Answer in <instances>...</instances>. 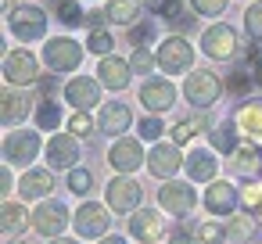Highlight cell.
I'll use <instances>...</instances> for the list:
<instances>
[{"label": "cell", "mask_w": 262, "mask_h": 244, "mask_svg": "<svg viewBox=\"0 0 262 244\" xmlns=\"http://www.w3.org/2000/svg\"><path fill=\"white\" fill-rule=\"evenodd\" d=\"M86 51H94V54H112L115 51V40H112V33L101 26V29H90V36H86Z\"/></svg>", "instance_id": "e575fe53"}, {"label": "cell", "mask_w": 262, "mask_h": 244, "mask_svg": "<svg viewBox=\"0 0 262 244\" xmlns=\"http://www.w3.org/2000/svg\"><path fill=\"white\" fill-rule=\"evenodd\" d=\"M158 205H162V208H165L169 215H176V219L190 215V212H194V205H198L194 183H180V180H162V187H158Z\"/></svg>", "instance_id": "ba28073f"}, {"label": "cell", "mask_w": 262, "mask_h": 244, "mask_svg": "<svg viewBox=\"0 0 262 244\" xmlns=\"http://www.w3.org/2000/svg\"><path fill=\"white\" fill-rule=\"evenodd\" d=\"M94 129H101V126L90 119V112H79V108H76V112H72V119H69V133H76V137L83 140V137H90Z\"/></svg>", "instance_id": "74e56055"}, {"label": "cell", "mask_w": 262, "mask_h": 244, "mask_svg": "<svg viewBox=\"0 0 262 244\" xmlns=\"http://www.w3.org/2000/svg\"><path fill=\"white\" fill-rule=\"evenodd\" d=\"M129 65H133V72H137V76H147L151 69H158V58H155L147 47H133V58H129Z\"/></svg>", "instance_id": "ab89813d"}, {"label": "cell", "mask_w": 262, "mask_h": 244, "mask_svg": "<svg viewBox=\"0 0 262 244\" xmlns=\"http://www.w3.org/2000/svg\"><path fill=\"white\" fill-rule=\"evenodd\" d=\"M248 4H251V0H248Z\"/></svg>", "instance_id": "db71d44e"}, {"label": "cell", "mask_w": 262, "mask_h": 244, "mask_svg": "<svg viewBox=\"0 0 262 244\" xmlns=\"http://www.w3.org/2000/svg\"><path fill=\"white\" fill-rule=\"evenodd\" d=\"M36 126H40V129H58V126H61V108H58L51 97H47L43 104H36Z\"/></svg>", "instance_id": "836d02e7"}, {"label": "cell", "mask_w": 262, "mask_h": 244, "mask_svg": "<svg viewBox=\"0 0 262 244\" xmlns=\"http://www.w3.org/2000/svg\"><path fill=\"white\" fill-rule=\"evenodd\" d=\"M26 226H33V215H29L22 205L8 201V205H4V233H8V237H15V233H22Z\"/></svg>", "instance_id": "83f0119b"}, {"label": "cell", "mask_w": 262, "mask_h": 244, "mask_svg": "<svg viewBox=\"0 0 262 244\" xmlns=\"http://www.w3.org/2000/svg\"><path fill=\"white\" fill-rule=\"evenodd\" d=\"M69 190H72L76 197L90 194V190H94V172H90V169H69Z\"/></svg>", "instance_id": "d590c367"}, {"label": "cell", "mask_w": 262, "mask_h": 244, "mask_svg": "<svg viewBox=\"0 0 262 244\" xmlns=\"http://www.w3.org/2000/svg\"><path fill=\"white\" fill-rule=\"evenodd\" d=\"M54 15H58V22H65L69 29L86 26V15H83V8H79V0H58V4H54Z\"/></svg>", "instance_id": "4dcf8cb0"}, {"label": "cell", "mask_w": 262, "mask_h": 244, "mask_svg": "<svg viewBox=\"0 0 262 244\" xmlns=\"http://www.w3.org/2000/svg\"><path fill=\"white\" fill-rule=\"evenodd\" d=\"M51 244H79V240H72V237H51Z\"/></svg>", "instance_id": "f907efd6"}, {"label": "cell", "mask_w": 262, "mask_h": 244, "mask_svg": "<svg viewBox=\"0 0 262 244\" xmlns=\"http://www.w3.org/2000/svg\"><path fill=\"white\" fill-rule=\"evenodd\" d=\"M233 122L244 137L262 140V97H241V104L233 112Z\"/></svg>", "instance_id": "7402d4cb"}, {"label": "cell", "mask_w": 262, "mask_h": 244, "mask_svg": "<svg viewBox=\"0 0 262 244\" xmlns=\"http://www.w3.org/2000/svg\"><path fill=\"white\" fill-rule=\"evenodd\" d=\"M104 15L115 26H137L140 22V0H108Z\"/></svg>", "instance_id": "d4e9b609"}, {"label": "cell", "mask_w": 262, "mask_h": 244, "mask_svg": "<svg viewBox=\"0 0 262 244\" xmlns=\"http://www.w3.org/2000/svg\"><path fill=\"white\" fill-rule=\"evenodd\" d=\"M104 201H108V208L112 212H137L140 208V201H144V187L137 183V176H126V172H119L115 180H108V187H104Z\"/></svg>", "instance_id": "52a82bcc"}, {"label": "cell", "mask_w": 262, "mask_h": 244, "mask_svg": "<svg viewBox=\"0 0 262 244\" xmlns=\"http://www.w3.org/2000/svg\"><path fill=\"white\" fill-rule=\"evenodd\" d=\"M97 126H101V133H108V137H126L129 126H133V108L122 104V101H108V104H101Z\"/></svg>", "instance_id": "d6986e66"}, {"label": "cell", "mask_w": 262, "mask_h": 244, "mask_svg": "<svg viewBox=\"0 0 262 244\" xmlns=\"http://www.w3.org/2000/svg\"><path fill=\"white\" fill-rule=\"evenodd\" d=\"M54 90H58V83H54V76H51V79H43V94H47V97H51V94H54Z\"/></svg>", "instance_id": "681fc988"}, {"label": "cell", "mask_w": 262, "mask_h": 244, "mask_svg": "<svg viewBox=\"0 0 262 244\" xmlns=\"http://www.w3.org/2000/svg\"><path fill=\"white\" fill-rule=\"evenodd\" d=\"M54 169H26L22 180H18V194L22 201H43L51 190H54Z\"/></svg>", "instance_id": "603a6c76"}, {"label": "cell", "mask_w": 262, "mask_h": 244, "mask_svg": "<svg viewBox=\"0 0 262 244\" xmlns=\"http://www.w3.org/2000/svg\"><path fill=\"white\" fill-rule=\"evenodd\" d=\"M201 129H212L205 115H198V119H180V122H176L169 133H172V140H176V144H190V140H194Z\"/></svg>", "instance_id": "f1b7e54d"}, {"label": "cell", "mask_w": 262, "mask_h": 244, "mask_svg": "<svg viewBox=\"0 0 262 244\" xmlns=\"http://www.w3.org/2000/svg\"><path fill=\"white\" fill-rule=\"evenodd\" d=\"M83 47H86V43H83ZM83 47H79V40H72V36H51V40H43V65H47L51 72H58V76L79 72V65H83Z\"/></svg>", "instance_id": "277c9868"}, {"label": "cell", "mask_w": 262, "mask_h": 244, "mask_svg": "<svg viewBox=\"0 0 262 244\" xmlns=\"http://www.w3.org/2000/svg\"><path fill=\"white\" fill-rule=\"evenodd\" d=\"M183 154H180V144L176 140H169V144H162V140H155V147H151V154H147V172L155 176V180H172L180 169H183Z\"/></svg>", "instance_id": "4fadbf2b"}, {"label": "cell", "mask_w": 262, "mask_h": 244, "mask_svg": "<svg viewBox=\"0 0 262 244\" xmlns=\"http://www.w3.org/2000/svg\"><path fill=\"white\" fill-rule=\"evenodd\" d=\"M155 36H158V26H155L151 18H140L137 26H129V43H133V47H151Z\"/></svg>", "instance_id": "d6a6232c"}, {"label": "cell", "mask_w": 262, "mask_h": 244, "mask_svg": "<svg viewBox=\"0 0 262 244\" xmlns=\"http://www.w3.org/2000/svg\"><path fill=\"white\" fill-rule=\"evenodd\" d=\"M241 208L248 212V215H258L262 212V180H244L241 183Z\"/></svg>", "instance_id": "f546056e"}, {"label": "cell", "mask_w": 262, "mask_h": 244, "mask_svg": "<svg viewBox=\"0 0 262 244\" xmlns=\"http://www.w3.org/2000/svg\"><path fill=\"white\" fill-rule=\"evenodd\" d=\"M237 47H241V36L226 22H215V26H208L201 33V54L212 58V61H233L237 58Z\"/></svg>", "instance_id": "5b68a950"}, {"label": "cell", "mask_w": 262, "mask_h": 244, "mask_svg": "<svg viewBox=\"0 0 262 244\" xmlns=\"http://www.w3.org/2000/svg\"><path fill=\"white\" fill-rule=\"evenodd\" d=\"M108 165L115 172H126L129 176L140 165H147V154H144V147H140L137 137H115V144L108 147Z\"/></svg>", "instance_id": "7c38bea8"}, {"label": "cell", "mask_w": 262, "mask_h": 244, "mask_svg": "<svg viewBox=\"0 0 262 244\" xmlns=\"http://www.w3.org/2000/svg\"><path fill=\"white\" fill-rule=\"evenodd\" d=\"M233 158H237V165L248 172V176H255L258 169H262V147L248 137V140H241L237 144V151H233Z\"/></svg>", "instance_id": "4316f807"}, {"label": "cell", "mask_w": 262, "mask_h": 244, "mask_svg": "<svg viewBox=\"0 0 262 244\" xmlns=\"http://www.w3.org/2000/svg\"><path fill=\"white\" fill-rule=\"evenodd\" d=\"M4 79H8V86H18V90L40 83V61H36V54L26 51V47L8 51L4 54Z\"/></svg>", "instance_id": "8992f818"}, {"label": "cell", "mask_w": 262, "mask_h": 244, "mask_svg": "<svg viewBox=\"0 0 262 244\" xmlns=\"http://www.w3.org/2000/svg\"><path fill=\"white\" fill-rule=\"evenodd\" d=\"M258 219H262V212H258Z\"/></svg>", "instance_id": "f5cc1de1"}, {"label": "cell", "mask_w": 262, "mask_h": 244, "mask_svg": "<svg viewBox=\"0 0 262 244\" xmlns=\"http://www.w3.org/2000/svg\"><path fill=\"white\" fill-rule=\"evenodd\" d=\"M241 205V187H233V183H226V180H212V187L205 190V208L219 219H226V215H233V208Z\"/></svg>", "instance_id": "ac0fdd59"}, {"label": "cell", "mask_w": 262, "mask_h": 244, "mask_svg": "<svg viewBox=\"0 0 262 244\" xmlns=\"http://www.w3.org/2000/svg\"><path fill=\"white\" fill-rule=\"evenodd\" d=\"M158 15H162L165 22H176V18L183 15V8H180V0H158Z\"/></svg>", "instance_id": "ee69618b"}, {"label": "cell", "mask_w": 262, "mask_h": 244, "mask_svg": "<svg viewBox=\"0 0 262 244\" xmlns=\"http://www.w3.org/2000/svg\"><path fill=\"white\" fill-rule=\"evenodd\" d=\"M251 83H255V72H244V69H237V72L226 76V90H230L233 97H244V94L251 90Z\"/></svg>", "instance_id": "8d00e7d4"}, {"label": "cell", "mask_w": 262, "mask_h": 244, "mask_svg": "<svg viewBox=\"0 0 262 244\" xmlns=\"http://www.w3.org/2000/svg\"><path fill=\"white\" fill-rule=\"evenodd\" d=\"M72 226H76L79 237H94V240H101V237L108 233L112 219H108V208H104V205H97V201H83V205L76 208V215H72Z\"/></svg>", "instance_id": "5bb4252c"}, {"label": "cell", "mask_w": 262, "mask_h": 244, "mask_svg": "<svg viewBox=\"0 0 262 244\" xmlns=\"http://www.w3.org/2000/svg\"><path fill=\"white\" fill-rule=\"evenodd\" d=\"M140 140H162V133H165V122L158 119V115H147V119H140Z\"/></svg>", "instance_id": "7bdbcfd3"}, {"label": "cell", "mask_w": 262, "mask_h": 244, "mask_svg": "<svg viewBox=\"0 0 262 244\" xmlns=\"http://www.w3.org/2000/svg\"><path fill=\"white\" fill-rule=\"evenodd\" d=\"M36 154H40V133H33V129H15V133H8L4 137V162L8 165H29V162H36Z\"/></svg>", "instance_id": "8fae6325"}, {"label": "cell", "mask_w": 262, "mask_h": 244, "mask_svg": "<svg viewBox=\"0 0 262 244\" xmlns=\"http://www.w3.org/2000/svg\"><path fill=\"white\" fill-rule=\"evenodd\" d=\"M72 223V215H69V208L61 205V201H54V197H43L40 205H36V212H33V230L40 233V237H61V230Z\"/></svg>", "instance_id": "9c48e42d"}, {"label": "cell", "mask_w": 262, "mask_h": 244, "mask_svg": "<svg viewBox=\"0 0 262 244\" xmlns=\"http://www.w3.org/2000/svg\"><path fill=\"white\" fill-rule=\"evenodd\" d=\"M169 244H194V237H187V233H172ZM198 244H201V240H198Z\"/></svg>", "instance_id": "7dc6e473"}, {"label": "cell", "mask_w": 262, "mask_h": 244, "mask_svg": "<svg viewBox=\"0 0 262 244\" xmlns=\"http://www.w3.org/2000/svg\"><path fill=\"white\" fill-rule=\"evenodd\" d=\"M129 237H137L140 244H155L165 237V219L155 208H137L129 212Z\"/></svg>", "instance_id": "e0dca14e"}, {"label": "cell", "mask_w": 262, "mask_h": 244, "mask_svg": "<svg viewBox=\"0 0 262 244\" xmlns=\"http://www.w3.org/2000/svg\"><path fill=\"white\" fill-rule=\"evenodd\" d=\"M237 122H219V126H212V133H208V140H212V151H219V154H233L237 151Z\"/></svg>", "instance_id": "484cf974"}, {"label": "cell", "mask_w": 262, "mask_h": 244, "mask_svg": "<svg viewBox=\"0 0 262 244\" xmlns=\"http://www.w3.org/2000/svg\"><path fill=\"white\" fill-rule=\"evenodd\" d=\"M129 76H133V65L126 58H115V54H104L101 65H97V79L112 90V94H122L129 86Z\"/></svg>", "instance_id": "ffe728a7"}, {"label": "cell", "mask_w": 262, "mask_h": 244, "mask_svg": "<svg viewBox=\"0 0 262 244\" xmlns=\"http://www.w3.org/2000/svg\"><path fill=\"white\" fill-rule=\"evenodd\" d=\"M101 86L104 83L94 79V76H76V79L65 83V101L72 108H79V112H90V108L101 104Z\"/></svg>", "instance_id": "9a60e30c"}, {"label": "cell", "mask_w": 262, "mask_h": 244, "mask_svg": "<svg viewBox=\"0 0 262 244\" xmlns=\"http://www.w3.org/2000/svg\"><path fill=\"white\" fill-rule=\"evenodd\" d=\"M0 187H4V194L18 190V187H15V176H11V169H8V165H4V172H0Z\"/></svg>", "instance_id": "f6af8a7d"}, {"label": "cell", "mask_w": 262, "mask_h": 244, "mask_svg": "<svg viewBox=\"0 0 262 244\" xmlns=\"http://www.w3.org/2000/svg\"><path fill=\"white\" fill-rule=\"evenodd\" d=\"M226 4L230 0H190V11L201 15V18H219L226 11Z\"/></svg>", "instance_id": "60d3db41"}, {"label": "cell", "mask_w": 262, "mask_h": 244, "mask_svg": "<svg viewBox=\"0 0 262 244\" xmlns=\"http://www.w3.org/2000/svg\"><path fill=\"white\" fill-rule=\"evenodd\" d=\"M183 169H187L190 183H212V180H215V172H219L215 151H208V147H190V154H187Z\"/></svg>", "instance_id": "44dd1931"}, {"label": "cell", "mask_w": 262, "mask_h": 244, "mask_svg": "<svg viewBox=\"0 0 262 244\" xmlns=\"http://www.w3.org/2000/svg\"><path fill=\"white\" fill-rule=\"evenodd\" d=\"M104 18H108L104 11H90V15H86V26H90V29H101V22H104Z\"/></svg>", "instance_id": "bcb514c9"}, {"label": "cell", "mask_w": 262, "mask_h": 244, "mask_svg": "<svg viewBox=\"0 0 262 244\" xmlns=\"http://www.w3.org/2000/svg\"><path fill=\"white\" fill-rule=\"evenodd\" d=\"M223 90H226V79H219L212 69H190L187 79H183V90H180V94L187 97L190 108L208 112V108L223 97Z\"/></svg>", "instance_id": "6da1fadb"}, {"label": "cell", "mask_w": 262, "mask_h": 244, "mask_svg": "<svg viewBox=\"0 0 262 244\" xmlns=\"http://www.w3.org/2000/svg\"><path fill=\"white\" fill-rule=\"evenodd\" d=\"M244 33L251 43H262V0H251L244 8Z\"/></svg>", "instance_id": "1f68e13d"}, {"label": "cell", "mask_w": 262, "mask_h": 244, "mask_svg": "<svg viewBox=\"0 0 262 244\" xmlns=\"http://www.w3.org/2000/svg\"><path fill=\"white\" fill-rule=\"evenodd\" d=\"M47 169H76L79 165V137L76 133H58L47 144Z\"/></svg>", "instance_id": "2e32d148"}, {"label": "cell", "mask_w": 262, "mask_h": 244, "mask_svg": "<svg viewBox=\"0 0 262 244\" xmlns=\"http://www.w3.org/2000/svg\"><path fill=\"white\" fill-rule=\"evenodd\" d=\"M97 244H126V237H115V233H104Z\"/></svg>", "instance_id": "c3c4849f"}, {"label": "cell", "mask_w": 262, "mask_h": 244, "mask_svg": "<svg viewBox=\"0 0 262 244\" xmlns=\"http://www.w3.org/2000/svg\"><path fill=\"white\" fill-rule=\"evenodd\" d=\"M223 237H230V233H226V226L215 223V219H205V223L198 226V240H201V244H223Z\"/></svg>", "instance_id": "f35d334b"}, {"label": "cell", "mask_w": 262, "mask_h": 244, "mask_svg": "<svg viewBox=\"0 0 262 244\" xmlns=\"http://www.w3.org/2000/svg\"><path fill=\"white\" fill-rule=\"evenodd\" d=\"M226 233H230V240H237V244L251 240V237H255V223H251V215H248V219H233V223L226 226Z\"/></svg>", "instance_id": "b9f144b4"}, {"label": "cell", "mask_w": 262, "mask_h": 244, "mask_svg": "<svg viewBox=\"0 0 262 244\" xmlns=\"http://www.w3.org/2000/svg\"><path fill=\"white\" fill-rule=\"evenodd\" d=\"M8 33L18 43H36L47 36V11L36 4H18L8 11Z\"/></svg>", "instance_id": "7a4b0ae2"}, {"label": "cell", "mask_w": 262, "mask_h": 244, "mask_svg": "<svg viewBox=\"0 0 262 244\" xmlns=\"http://www.w3.org/2000/svg\"><path fill=\"white\" fill-rule=\"evenodd\" d=\"M176 86L169 83V76L162 79V76H151V79H144L140 83V90H137V97H140V104L151 112V115H162V112H169L172 104H176Z\"/></svg>", "instance_id": "30bf717a"}, {"label": "cell", "mask_w": 262, "mask_h": 244, "mask_svg": "<svg viewBox=\"0 0 262 244\" xmlns=\"http://www.w3.org/2000/svg\"><path fill=\"white\" fill-rule=\"evenodd\" d=\"M8 244H26V240H22V237H18V240H11V237H8Z\"/></svg>", "instance_id": "816d5d0a"}, {"label": "cell", "mask_w": 262, "mask_h": 244, "mask_svg": "<svg viewBox=\"0 0 262 244\" xmlns=\"http://www.w3.org/2000/svg\"><path fill=\"white\" fill-rule=\"evenodd\" d=\"M155 58H158V69L165 76H187L194 69V43L180 33L165 36L158 47H155Z\"/></svg>", "instance_id": "3957f363"}, {"label": "cell", "mask_w": 262, "mask_h": 244, "mask_svg": "<svg viewBox=\"0 0 262 244\" xmlns=\"http://www.w3.org/2000/svg\"><path fill=\"white\" fill-rule=\"evenodd\" d=\"M29 112H33V101H29L26 94L8 90V94H4V112H0V122H4L8 129H18V126L29 119Z\"/></svg>", "instance_id": "cb8c5ba5"}]
</instances>
